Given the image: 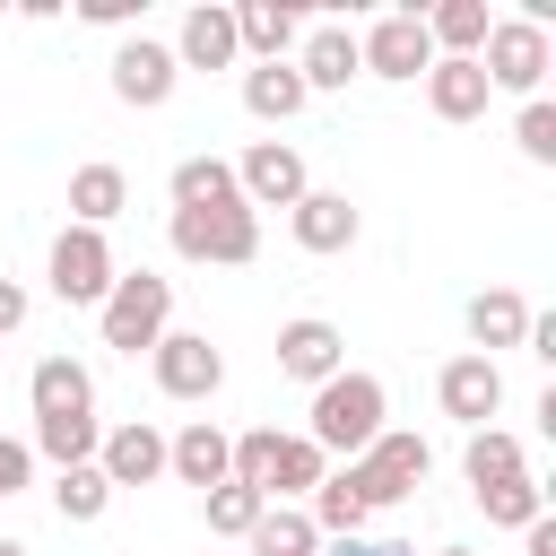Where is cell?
<instances>
[{"instance_id": "9a60e30c", "label": "cell", "mask_w": 556, "mask_h": 556, "mask_svg": "<svg viewBox=\"0 0 556 556\" xmlns=\"http://www.w3.org/2000/svg\"><path fill=\"white\" fill-rule=\"evenodd\" d=\"M287 235H295L304 252H321V261H330V252H348V243L365 235V217H356V200H348V191H304V200L287 208Z\"/></svg>"}, {"instance_id": "d6986e66", "label": "cell", "mask_w": 556, "mask_h": 556, "mask_svg": "<svg viewBox=\"0 0 556 556\" xmlns=\"http://www.w3.org/2000/svg\"><path fill=\"white\" fill-rule=\"evenodd\" d=\"M174 61H182V70H235V61H243L235 9H226V0H200V9L182 17V35H174Z\"/></svg>"}, {"instance_id": "6da1fadb", "label": "cell", "mask_w": 556, "mask_h": 556, "mask_svg": "<svg viewBox=\"0 0 556 556\" xmlns=\"http://www.w3.org/2000/svg\"><path fill=\"white\" fill-rule=\"evenodd\" d=\"M382 417H391V391H382V374H356V365H339V374L313 391V408H304V443H321L330 460H356V452L382 434Z\"/></svg>"}, {"instance_id": "2e32d148", "label": "cell", "mask_w": 556, "mask_h": 556, "mask_svg": "<svg viewBox=\"0 0 556 556\" xmlns=\"http://www.w3.org/2000/svg\"><path fill=\"white\" fill-rule=\"evenodd\" d=\"M226 460H235V434L226 426H208V417H191L182 434H165V478H182V486H226Z\"/></svg>"}, {"instance_id": "cb8c5ba5", "label": "cell", "mask_w": 556, "mask_h": 556, "mask_svg": "<svg viewBox=\"0 0 556 556\" xmlns=\"http://www.w3.org/2000/svg\"><path fill=\"white\" fill-rule=\"evenodd\" d=\"M486 96H495V87H486L478 61H434V70H426V104H434V122H478Z\"/></svg>"}, {"instance_id": "4dcf8cb0", "label": "cell", "mask_w": 556, "mask_h": 556, "mask_svg": "<svg viewBox=\"0 0 556 556\" xmlns=\"http://www.w3.org/2000/svg\"><path fill=\"white\" fill-rule=\"evenodd\" d=\"M261 513H269V504H261V495H252V486H235V478H226V486H208V495H200V521H208V530H217V539H252V521H261Z\"/></svg>"}, {"instance_id": "7c38bea8", "label": "cell", "mask_w": 556, "mask_h": 556, "mask_svg": "<svg viewBox=\"0 0 556 556\" xmlns=\"http://www.w3.org/2000/svg\"><path fill=\"white\" fill-rule=\"evenodd\" d=\"M434 400H443V417H452V426H469V434H478V426L504 408V365L469 348V356H452V365L434 374Z\"/></svg>"}, {"instance_id": "3957f363", "label": "cell", "mask_w": 556, "mask_h": 556, "mask_svg": "<svg viewBox=\"0 0 556 556\" xmlns=\"http://www.w3.org/2000/svg\"><path fill=\"white\" fill-rule=\"evenodd\" d=\"M165 243H174L182 261H200V269H243V261L261 252V217H252L243 200L174 208V217H165Z\"/></svg>"}, {"instance_id": "ac0fdd59", "label": "cell", "mask_w": 556, "mask_h": 556, "mask_svg": "<svg viewBox=\"0 0 556 556\" xmlns=\"http://www.w3.org/2000/svg\"><path fill=\"white\" fill-rule=\"evenodd\" d=\"M235 43H243V61H295L304 9H287V0H243V9H235Z\"/></svg>"}, {"instance_id": "277c9868", "label": "cell", "mask_w": 556, "mask_h": 556, "mask_svg": "<svg viewBox=\"0 0 556 556\" xmlns=\"http://www.w3.org/2000/svg\"><path fill=\"white\" fill-rule=\"evenodd\" d=\"M478 70H486V87H495V96H521V104H530V96L547 87V70H556V43H547V26H530V17L513 9V17H495V26H486Z\"/></svg>"}, {"instance_id": "74e56055", "label": "cell", "mask_w": 556, "mask_h": 556, "mask_svg": "<svg viewBox=\"0 0 556 556\" xmlns=\"http://www.w3.org/2000/svg\"><path fill=\"white\" fill-rule=\"evenodd\" d=\"M0 556H35V547H26V539H0Z\"/></svg>"}, {"instance_id": "f546056e", "label": "cell", "mask_w": 556, "mask_h": 556, "mask_svg": "<svg viewBox=\"0 0 556 556\" xmlns=\"http://www.w3.org/2000/svg\"><path fill=\"white\" fill-rule=\"evenodd\" d=\"M278 443H287L278 426H252V434H235V460H226V478L252 486L261 504H269V478H278Z\"/></svg>"}, {"instance_id": "d4e9b609", "label": "cell", "mask_w": 556, "mask_h": 556, "mask_svg": "<svg viewBox=\"0 0 556 556\" xmlns=\"http://www.w3.org/2000/svg\"><path fill=\"white\" fill-rule=\"evenodd\" d=\"M52 513H61L70 530L104 521V513H113V486H104V469H96V460H78V469H52Z\"/></svg>"}, {"instance_id": "5bb4252c", "label": "cell", "mask_w": 556, "mask_h": 556, "mask_svg": "<svg viewBox=\"0 0 556 556\" xmlns=\"http://www.w3.org/2000/svg\"><path fill=\"white\" fill-rule=\"evenodd\" d=\"M295 78H304V96H339L348 78H365V61H356V26H304V43H295Z\"/></svg>"}, {"instance_id": "7402d4cb", "label": "cell", "mask_w": 556, "mask_h": 556, "mask_svg": "<svg viewBox=\"0 0 556 556\" xmlns=\"http://www.w3.org/2000/svg\"><path fill=\"white\" fill-rule=\"evenodd\" d=\"M122 208H130V174H122V165H104V156H96V165H78V174H70V226H96V235H104Z\"/></svg>"}, {"instance_id": "e0dca14e", "label": "cell", "mask_w": 556, "mask_h": 556, "mask_svg": "<svg viewBox=\"0 0 556 556\" xmlns=\"http://www.w3.org/2000/svg\"><path fill=\"white\" fill-rule=\"evenodd\" d=\"M26 400H35V426H52V417H96V374H87L78 356H43V365L26 374Z\"/></svg>"}, {"instance_id": "8992f818", "label": "cell", "mask_w": 556, "mask_h": 556, "mask_svg": "<svg viewBox=\"0 0 556 556\" xmlns=\"http://www.w3.org/2000/svg\"><path fill=\"white\" fill-rule=\"evenodd\" d=\"M43 278H52V295L61 304H104L113 295V278H122V261H113V243L96 235V226H61L52 235V252H43Z\"/></svg>"}, {"instance_id": "83f0119b", "label": "cell", "mask_w": 556, "mask_h": 556, "mask_svg": "<svg viewBox=\"0 0 556 556\" xmlns=\"http://www.w3.org/2000/svg\"><path fill=\"white\" fill-rule=\"evenodd\" d=\"M321 478H330V452L304 443V434H287V443H278V478H269V504H304Z\"/></svg>"}, {"instance_id": "e575fe53", "label": "cell", "mask_w": 556, "mask_h": 556, "mask_svg": "<svg viewBox=\"0 0 556 556\" xmlns=\"http://www.w3.org/2000/svg\"><path fill=\"white\" fill-rule=\"evenodd\" d=\"M26 313H35V295H26L17 278H0V339H9V330H26Z\"/></svg>"}, {"instance_id": "30bf717a", "label": "cell", "mask_w": 556, "mask_h": 556, "mask_svg": "<svg viewBox=\"0 0 556 556\" xmlns=\"http://www.w3.org/2000/svg\"><path fill=\"white\" fill-rule=\"evenodd\" d=\"M174 87H182V61H174V43H156V35H122V43H113V96H122L130 113H156V104H174Z\"/></svg>"}, {"instance_id": "4fadbf2b", "label": "cell", "mask_w": 556, "mask_h": 556, "mask_svg": "<svg viewBox=\"0 0 556 556\" xmlns=\"http://www.w3.org/2000/svg\"><path fill=\"white\" fill-rule=\"evenodd\" d=\"M96 469H104L113 495H122V486H156V478H165V434H156L148 417H122V426H104Z\"/></svg>"}, {"instance_id": "5b68a950", "label": "cell", "mask_w": 556, "mask_h": 556, "mask_svg": "<svg viewBox=\"0 0 556 556\" xmlns=\"http://www.w3.org/2000/svg\"><path fill=\"white\" fill-rule=\"evenodd\" d=\"M426 469H434V452H426V434H408V426H382L356 460H348V478H356V495H365V513H382V504H408L417 486H426Z\"/></svg>"}, {"instance_id": "1f68e13d", "label": "cell", "mask_w": 556, "mask_h": 556, "mask_svg": "<svg viewBox=\"0 0 556 556\" xmlns=\"http://www.w3.org/2000/svg\"><path fill=\"white\" fill-rule=\"evenodd\" d=\"M478 513H486L495 530H530V521L547 513V486H539V478H513V486H486V495H478Z\"/></svg>"}, {"instance_id": "4316f807", "label": "cell", "mask_w": 556, "mask_h": 556, "mask_svg": "<svg viewBox=\"0 0 556 556\" xmlns=\"http://www.w3.org/2000/svg\"><path fill=\"white\" fill-rule=\"evenodd\" d=\"M96 443H104V417H52V426H35V460H52V469H78V460H96Z\"/></svg>"}, {"instance_id": "603a6c76", "label": "cell", "mask_w": 556, "mask_h": 556, "mask_svg": "<svg viewBox=\"0 0 556 556\" xmlns=\"http://www.w3.org/2000/svg\"><path fill=\"white\" fill-rule=\"evenodd\" d=\"M460 321H469L478 356H495V348H521V330H530V304H521V287H478Z\"/></svg>"}, {"instance_id": "52a82bcc", "label": "cell", "mask_w": 556, "mask_h": 556, "mask_svg": "<svg viewBox=\"0 0 556 556\" xmlns=\"http://www.w3.org/2000/svg\"><path fill=\"white\" fill-rule=\"evenodd\" d=\"M148 374H156V391L165 400H217L226 391V348L208 339V330H165L156 348H148Z\"/></svg>"}, {"instance_id": "8d00e7d4", "label": "cell", "mask_w": 556, "mask_h": 556, "mask_svg": "<svg viewBox=\"0 0 556 556\" xmlns=\"http://www.w3.org/2000/svg\"><path fill=\"white\" fill-rule=\"evenodd\" d=\"M521 556H556V513H539V521L521 530Z\"/></svg>"}, {"instance_id": "d6a6232c", "label": "cell", "mask_w": 556, "mask_h": 556, "mask_svg": "<svg viewBox=\"0 0 556 556\" xmlns=\"http://www.w3.org/2000/svg\"><path fill=\"white\" fill-rule=\"evenodd\" d=\"M513 148H521L530 165H556V104H547V96H530V104L513 113Z\"/></svg>"}, {"instance_id": "836d02e7", "label": "cell", "mask_w": 556, "mask_h": 556, "mask_svg": "<svg viewBox=\"0 0 556 556\" xmlns=\"http://www.w3.org/2000/svg\"><path fill=\"white\" fill-rule=\"evenodd\" d=\"M26 486H35V452H26L17 434H0V504H9V495H26Z\"/></svg>"}, {"instance_id": "44dd1931", "label": "cell", "mask_w": 556, "mask_h": 556, "mask_svg": "<svg viewBox=\"0 0 556 556\" xmlns=\"http://www.w3.org/2000/svg\"><path fill=\"white\" fill-rule=\"evenodd\" d=\"M304 104H313V96H304L295 61H252V70H243V113H252V122L278 130V122H295Z\"/></svg>"}, {"instance_id": "8fae6325", "label": "cell", "mask_w": 556, "mask_h": 556, "mask_svg": "<svg viewBox=\"0 0 556 556\" xmlns=\"http://www.w3.org/2000/svg\"><path fill=\"white\" fill-rule=\"evenodd\" d=\"M339 365H348V330H339V321H321V313H295V321H278V374H287V382L321 391Z\"/></svg>"}, {"instance_id": "f1b7e54d", "label": "cell", "mask_w": 556, "mask_h": 556, "mask_svg": "<svg viewBox=\"0 0 556 556\" xmlns=\"http://www.w3.org/2000/svg\"><path fill=\"white\" fill-rule=\"evenodd\" d=\"M165 191H174V208H208V200H243V191H235V165H226V156H182Z\"/></svg>"}, {"instance_id": "7a4b0ae2", "label": "cell", "mask_w": 556, "mask_h": 556, "mask_svg": "<svg viewBox=\"0 0 556 556\" xmlns=\"http://www.w3.org/2000/svg\"><path fill=\"white\" fill-rule=\"evenodd\" d=\"M96 330H104L113 356H148V348L174 330V278H156V269H122L113 295L96 304Z\"/></svg>"}, {"instance_id": "ba28073f", "label": "cell", "mask_w": 556, "mask_h": 556, "mask_svg": "<svg viewBox=\"0 0 556 556\" xmlns=\"http://www.w3.org/2000/svg\"><path fill=\"white\" fill-rule=\"evenodd\" d=\"M356 61H365V78H391V87L426 78V70H434L426 17H417V9H382V17H374V26L356 35Z\"/></svg>"}, {"instance_id": "484cf974", "label": "cell", "mask_w": 556, "mask_h": 556, "mask_svg": "<svg viewBox=\"0 0 556 556\" xmlns=\"http://www.w3.org/2000/svg\"><path fill=\"white\" fill-rule=\"evenodd\" d=\"M252 556H321V530H313V513L304 504H269L261 521H252V539H243Z\"/></svg>"}, {"instance_id": "d590c367", "label": "cell", "mask_w": 556, "mask_h": 556, "mask_svg": "<svg viewBox=\"0 0 556 556\" xmlns=\"http://www.w3.org/2000/svg\"><path fill=\"white\" fill-rule=\"evenodd\" d=\"M330 556H417V547H408V539H339Z\"/></svg>"}, {"instance_id": "9c48e42d", "label": "cell", "mask_w": 556, "mask_h": 556, "mask_svg": "<svg viewBox=\"0 0 556 556\" xmlns=\"http://www.w3.org/2000/svg\"><path fill=\"white\" fill-rule=\"evenodd\" d=\"M235 191H243V208H252V217H261V208H295V200L313 191L304 148H295V139H252V148L235 156Z\"/></svg>"}, {"instance_id": "f35d334b", "label": "cell", "mask_w": 556, "mask_h": 556, "mask_svg": "<svg viewBox=\"0 0 556 556\" xmlns=\"http://www.w3.org/2000/svg\"><path fill=\"white\" fill-rule=\"evenodd\" d=\"M434 556H478V547H434Z\"/></svg>"}, {"instance_id": "ffe728a7", "label": "cell", "mask_w": 556, "mask_h": 556, "mask_svg": "<svg viewBox=\"0 0 556 556\" xmlns=\"http://www.w3.org/2000/svg\"><path fill=\"white\" fill-rule=\"evenodd\" d=\"M460 478H469V495L530 478V452H521V434H504V426H478V434L460 443Z\"/></svg>"}]
</instances>
